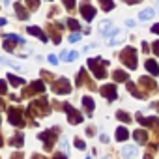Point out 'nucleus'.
<instances>
[{
    "mask_svg": "<svg viewBox=\"0 0 159 159\" xmlns=\"http://www.w3.org/2000/svg\"><path fill=\"white\" fill-rule=\"evenodd\" d=\"M52 159H67V157H66L64 153H60V152H56V153L52 155Z\"/></svg>",
    "mask_w": 159,
    "mask_h": 159,
    "instance_id": "nucleus-38",
    "label": "nucleus"
},
{
    "mask_svg": "<svg viewBox=\"0 0 159 159\" xmlns=\"http://www.w3.org/2000/svg\"><path fill=\"white\" fill-rule=\"evenodd\" d=\"M51 112V107H49V101L45 98H41L39 101H32L30 107H28V116L36 118V116H45Z\"/></svg>",
    "mask_w": 159,
    "mask_h": 159,
    "instance_id": "nucleus-2",
    "label": "nucleus"
},
{
    "mask_svg": "<svg viewBox=\"0 0 159 159\" xmlns=\"http://www.w3.org/2000/svg\"><path fill=\"white\" fill-rule=\"evenodd\" d=\"M153 15H155V10L148 8V10H142V11L139 13V19H140V21H148V19H152Z\"/></svg>",
    "mask_w": 159,
    "mask_h": 159,
    "instance_id": "nucleus-20",
    "label": "nucleus"
},
{
    "mask_svg": "<svg viewBox=\"0 0 159 159\" xmlns=\"http://www.w3.org/2000/svg\"><path fill=\"white\" fill-rule=\"evenodd\" d=\"M129 139V131L125 127H118L116 129V140H127Z\"/></svg>",
    "mask_w": 159,
    "mask_h": 159,
    "instance_id": "nucleus-21",
    "label": "nucleus"
},
{
    "mask_svg": "<svg viewBox=\"0 0 159 159\" xmlns=\"http://www.w3.org/2000/svg\"><path fill=\"white\" fill-rule=\"evenodd\" d=\"M8 81H10L13 86H21V84H25V79H21V77H15L13 73H8Z\"/></svg>",
    "mask_w": 159,
    "mask_h": 159,
    "instance_id": "nucleus-23",
    "label": "nucleus"
},
{
    "mask_svg": "<svg viewBox=\"0 0 159 159\" xmlns=\"http://www.w3.org/2000/svg\"><path fill=\"white\" fill-rule=\"evenodd\" d=\"M15 11H17V17H19V19H23V21L30 17V15H28V11H26L21 4H15Z\"/></svg>",
    "mask_w": 159,
    "mask_h": 159,
    "instance_id": "nucleus-24",
    "label": "nucleus"
},
{
    "mask_svg": "<svg viewBox=\"0 0 159 159\" xmlns=\"http://www.w3.org/2000/svg\"><path fill=\"white\" fill-rule=\"evenodd\" d=\"M79 39H81V34H79V32H75V34L69 36V41H71V43H75V41H79Z\"/></svg>",
    "mask_w": 159,
    "mask_h": 159,
    "instance_id": "nucleus-35",
    "label": "nucleus"
},
{
    "mask_svg": "<svg viewBox=\"0 0 159 159\" xmlns=\"http://www.w3.org/2000/svg\"><path fill=\"white\" fill-rule=\"evenodd\" d=\"M62 109L67 112V120H69V124H81L83 122V114L81 112H79V111H75L69 103H62Z\"/></svg>",
    "mask_w": 159,
    "mask_h": 159,
    "instance_id": "nucleus-7",
    "label": "nucleus"
},
{
    "mask_svg": "<svg viewBox=\"0 0 159 159\" xmlns=\"http://www.w3.org/2000/svg\"><path fill=\"white\" fill-rule=\"evenodd\" d=\"M0 111H4V101H0Z\"/></svg>",
    "mask_w": 159,
    "mask_h": 159,
    "instance_id": "nucleus-47",
    "label": "nucleus"
},
{
    "mask_svg": "<svg viewBox=\"0 0 159 159\" xmlns=\"http://www.w3.org/2000/svg\"><path fill=\"white\" fill-rule=\"evenodd\" d=\"M26 30H28V34H30V36H36V38H39V39H41L43 43L47 41V36H45V34L41 32V28H39V26H28Z\"/></svg>",
    "mask_w": 159,
    "mask_h": 159,
    "instance_id": "nucleus-16",
    "label": "nucleus"
},
{
    "mask_svg": "<svg viewBox=\"0 0 159 159\" xmlns=\"http://www.w3.org/2000/svg\"><path fill=\"white\" fill-rule=\"evenodd\" d=\"M10 144H11V146H17V148H23V144H25L23 135H19V133H17V137H13V139L10 140Z\"/></svg>",
    "mask_w": 159,
    "mask_h": 159,
    "instance_id": "nucleus-26",
    "label": "nucleus"
},
{
    "mask_svg": "<svg viewBox=\"0 0 159 159\" xmlns=\"http://www.w3.org/2000/svg\"><path fill=\"white\" fill-rule=\"evenodd\" d=\"M45 92V84H43V81H34L25 92H23V98H30V96H34V94H43Z\"/></svg>",
    "mask_w": 159,
    "mask_h": 159,
    "instance_id": "nucleus-8",
    "label": "nucleus"
},
{
    "mask_svg": "<svg viewBox=\"0 0 159 159\" xmlns=\"http://www.w3.org/2000/svg\"><path fill=\"white\" fill-rule=\"evenodd\" d=\"M116 118H118V120H122V122H125V124H129V122L133 120V118H131V114H127L125 111H118V112H116Z\"/></svg>",
    "mask_w": 159,
    "mask_h": 159,
    "instance_id": "nucleus-25",
    "label": "nucleus"
},
{
    "mask_svg": "<svg viewBox=\"0 0 159 159\" xmlns=\"http://www.w3.org/2000/svg\"><path fill=\"white\" fill-rule=\"evenodd\" d=\"M84 83H86L90 88H94V84H92L90 81H86V69H81V71H79V75H77V83H75V84H77V86H83Z\"/></svg>",
    "mask_w": 159,
    "mask_h": 159,
    "instance_id": "nucleus-14",
    "label": "nucleus"
},
{
    "mask_svg": "<svg viewBox=\"0 0 159 159\" xmlns=\"http://www.w3.org/2000/svg\"><path fill=\"white\" fill-rule=\"evenodd\" d=\"M125 83H127V90H129V94H131V96H135V98H139V99H144V98H146V94L139 92V88H137V86H135V84L129 81V79H127Z\"/></svg>",
    "mask_w": 159,
    "mask_h": 159,
    "instance_id": "nucleus-15",
    "label": "nucleus"
},
{
    "mask_svg": "<svg viewBox=\"0 0 159 159\" xmlns=\"http://www.w3.org/2000/svg\"><path fill=\"white\" fill-rule=\"evenodd\" d=\"M83 105H84V111H86V114H88V116H92V112H94V107H96L94 99H92L90 96H84V98H83Z\"/></svg>",
    "mask_w": 159,
    "mask_h": 159,
    "instance_id": "nucleus-13",
    "label": "nucleus"
},
{
    "mask_svg": "<svg viewBox=\"0 0 159 159\" xmlns=\"http://www.w3.org/2000/svg\"><path fill=\"white\" fill-rule=\"evenodd\" d=\"M99 92H101V96L107 98L109 101H114V99L118 98V92H116V86H114V84H103V86L99 88Z\"/></svg>",
    "mask_w": 159,
    "mask_h": 159,
    "instance_id": "nucleus-9",
    "label": "nucleus"
},
{
    "mask_svg": "<svg viewBox=\"0 0 159 159\" xmlns=\"http://www.w3.org/2000/svg\"><path fill=\"white\" fill-rule=\"evenodd\" d=\"M120 60L129 67V69H137V51L133 47H125L122 52H120Z\"/></svg>",
    "mask_w": 159,
    "mask_h": 159,
    "instance_id": "nucleus-3",
    "label": "nucleus"
},
{
    "mask_svg": "<svg viewBox=\"0 0 159 159\" xmlns=\"http://www.w3.org/2000/svg\"><path fill=\"white\" fill-rule=\"evenodd\" d=\"M125 2H127V4H139L140 0H125Z\"/></svg>",
    "mask_w": 159,
    "mask_h": 159,
    "instance_id": "nucleus-45",
    "label": "nucleus"
},
{
    "mask_svg": "<svg viewBox=\"0 0 159 159\" xmlns=\"http://www.w3.org/2000/svg\"><path fill=\"white\" fill-rule=\"evenodd\" d=\"M32 159H47V157H43L41 153H34V155H32Z\"/></svg>",
    "mask_w": 159,
    "mask_h": 159,
    "instance_id": "nucleus-43",
    "label": "nucleus"
},
{
    "mask_svg": "<svg viewBox=\"0 0 159 159\" xmlns=\"http://www.w3.org/2000/svg\"><path fill=\"white\" fill-rule=\"evenodd\" d=\"M47 60H49V62H51L52 66H56V64H58V58H56L54 54H49V56H47Z\"/></svg>",
    "mask_w": 159,
    "mask_h": 159,
    "instance_id": "nucleus-37",
    "label": "nucleus"
},
{
    "mask_svg": "<svg viewBox=\"0 0 159 159\" xmlns=\"http://www.w3.org/2000/svg\"><path fill=\"white\" fill-rule=\"evenodd\" d=\"M133 139H135L139 144H146V142H148V133H146L144 129H137V131L133 133Z\"/></svg>",
    "mask_w": 159,
    "mask_h": 159,
    "instance_id": "nucleus-17",
    "label": "nucleus"
},
{
    "mask_svg": "<svg viewBox=\"0 0 159 159\" xmlns=\"http://www.w3.org/2000/svg\"><path fill=\"white\" fill-rule=\"evenodd\" d=\"M112 79H114L116 83H125L129 77H127V73H125V71H122V69H116V71L112 73Z\"/></svg>",
    "mask_w": 159,
    "mask_h": 159,
    "instance_id": "nucleus-19",
    "label": "nucleus"
},
{
    "mask_svg": "<svg viewBox=\"0 0 159 159\" xmlns=\"http://www.w3.org/2000/svg\"><path fill=\"white\" fill-rule=\"evenodd\" d=\"M26 2H28V8L30 10H38L39 8V0H26Z\"/></svg>",
    "mask_w": 159,
    "mask_h": 159,
    "instance_id": "nucleus-30",
    "label": "nucleus"
},
{
    "mask_svg": "<svg viewBox=\"0 0 159 159\" xmlns=\"http://www.w3.org/2000/svg\"><path fill=\"white\" fill-rule=\"evenodd\" d=\"M75 146H77L79 150H84V148H86V144H84L83 139H75Z\"/></svg>",
    "mask_w": 159,
    "mask_h": 159,
    "instance_id": "nucleus-32",
    "label": "nucleus"
},
{
    "mask_svg": "<svg viewBox=\"0 0 159 159\" xmlns=\"http://www.w3.org/2000/svg\"><path fill=\"white\" fill-rule=\"evenodd\" d=\"M0 146H2V137H0Z\"/></svg>",
    "mask_w": 159,
    "mask_h": 159,
    "instance_id": "nucleus-48",
    "label": "nucleus"
},
{
    "mask_svg": "<svg viewBox=\"0 0 159 159\" xmlns=\"http://www.w3.org/2000/svg\"><path fill=\"white\" fill-rule=\"evenodd\" d=\"M99 4H101V8H103L105 11L114 10V2H112V0H99Z\"/></svg>",
    "mask_w": 159,
    "mask_h": 159,
    "instance_id": "nucleus-27",
    "label": "nucleus"
},
{
    "mask_svg": "<svg viewBox=\"0 0 159 159\" xmlns=\"http://www.w3.org/2000/svg\"><path fill=\"white\" fill-rule=\"evenodd\" d=\"M0 60H2L4 64H10V66H13V67H19V64H17V62L10 60V58H6V56H0Z\"/></svg>",
    "mask_w": 159,
    "mask_h": 159,
    "instance_id": "nucleus-31",
    "label": "nucleus"
},
{
    "mask_svg": "<svg viewBox=\"0 0 159 159\" xmlns=\"http://www.w3.org/2000/svg\"><path fill=\"white\" fill-rule=\"evenodd\" d=\"M150 107H152V109H153V111H157V112H159V101H155V103H152V105H150Z\"/></svg>",
    "mask_w": 159,
    "mask_h": 159,
    "instance_id": "nucleus-41",
    "label": "nucleus"
},
{
    "mask_svg": "<svg viewBox=\"0 0 159 159\" xmlns=\"http://www.w3.org/2000/svg\"><path fill=\"white\" fill-rule=\"evenodd\" d=\"M67 26H69L71 30H81V25H79L75 19H67Z\"/></svg>",
    "mask_w": 159,
    "mask_h": 159,
    "instance_id": "nucleus-28",
    "label": "nucleus"
},
{
    "mask_svg": "<svg viewBox=\"0 0 159 159\" xmlns=\"http://www.w3.org/2000/svg\"><path fill=\"white\" fill-rule=\"evenodd\" d=\"M52 92H54V94H60V96L69 94V92H71V84H69V81H67L66 77L56 79V81L52 83Z\"/></svg>",
    "mask_w": 159,
    "mask_h": 159,
    "instance_id": "nucleus-5",
    "label": "nucleus"
},
{
    "mask_svg": "<svg viewBox=\"0 0 159 159\" xmlns=\"http://www.w3.org/2000/svg\"><path fill=\"white\" fill-rule=\"evenodd\" d=\"M60 58H62V60H67V51H62V52H60Z\"/></svg>",
    "mask_w": 159,
    "mask_h": 159,
    "instance_id": "nucleus-42",
    "label": "nucleus"
},
{
    "mask_svg": "<svg viewBox=\"0 0 159 159\" xmlns=\"http://www.w3.org/2000/svg\"><path fill=\"white\" fill-rule=\"evenodd\" d=\"M144 159H152V153H150V152H148V153H146V155H144Z\"/></svg>",
    "mask_w": 159,
    "mask_h": 159,
    "instance_id": "nucleus-46",
    "label": "nucleus"
},
{
    "mask_svg": "<svg viewBox=\"0 0 159 159\" xmlns=\"http://www.w3.org/2000/svg\"><path fill=\"white\" fill-rule=\"evenodd\" d=\"M137 122H139L140 125H148V127H152V129H159V118H157V116L144 118V116L139 112V114H137Z\"/></svg>",
    "mask_w": 159,
    "mask_h": 159,
    "instance_id": "nucleus-10",
    "label": "nucleus"
},
{
    "mask_svg": "<svg viewBox=\"0 0 159 159\" xmlns=\"http://www.w3.org/2000/svg\"><path fill=\"white\" fill-rule=\"evenodd\" d=\"M56 131L58 129H49V131H43L38 135V139L45 144V150H52V146L56 142Z\"/></svg>",
    "mask_w": 159,
    "mask_h": 159,
    "instance_id": "nucleus-6",
    "label": "nucleus"
},
{
    "mask_svg": "<svg viewBox=\"0 0 159 159\" xmlns=\"http://www.w3.org/2000/svg\"><path fill=\"white\" fill-rule=\"evenodd\" d=\"M107 66H109V60H103V58H90L88 60V67L92 69L96 79H105L107 77V69H105Z\"/></svg>",
    "mask_w": 159,
    "mask_h": 159,
    "instance_id": "nucleus-1",
    "label": "nucleus"
},
{
    "mask_svg": "<svg viewBox=\"0 0 159 159\" xmlns=\"http://www.w3.org/2000/svg\"><path fill=\"white\" fill-rule=\"evenodd\" d=\"M122 155H124L125 159H133V157L137 155V150H135L133 146H125V148L122 150Z\"/></svg>",
    "mask_w": 159,
    "mask_h": 159,
    "instance_id": "nucleus-22",
    "label": "nucleus"
},
{
    "mask_svg": "<svg viewBox=\"0 0 159 159\" xmlns=\"http://www.w3.org/2000/svg\"><path fill=\"white\" fill-rule=\"evenodd\" d=\"M23 157H25V155H23L21 152H17V153H13V155H11V159H23Z\"/></svg>",
    "mask_w": 159,
    "mask_h": 159,
    "instance_id": "nucleus-39",
    "label": "nucleus"
},
{
    "mask_svg": "<svg viewBox=\"0 0 159 159\" xmlns=\"http://www.w3.org/2000/svg\"><path fill=\"white\" fill-rule=\"evenodd\" d=\"M8 120H10V124L15 125V127H25V116H23V111L17 109V107H11V109L8 111Z\"/></svg>",
    "mask_w": 159,
    "mask_h": 159,
    "instance_id": "nucleus-4",
    "label": "nucleus"
},
{
    "mask_svg": "<svg viewBox=\"0 0 159 159\" xmlns=\"http://www.w3.org/2000/svg\"><path fill=\"white\" fill-rule=\"evenodd\" d=\"M152 32H153V34H159V23H155V25L152 26Z\"/></svg>",
    "mask_w": 159,
    "mask_h": 159,
    "instance_id": "nucleus-40",
    "label": "nucleus"
},
{
    "mask_svg": "<svg viewBox=\"0 0 159 159\" xmlns=\"http://www.w3.org/2000/svg\"><path fill=\"white\" fill-rule=\"evenodd\" d=\"M152 49H153V52H155V56H159V39L152 43Z\"/></svg>",
    "mask_w": 159,
    "mask_h": 159,
    "instance_id": "nucleus-36",
    "label": "nucleus"
},
{
    "mask_svg": "<svg viewBox=\"0 0 159 159\" xmlns=\"http://www.w3.org/2000/svg\"><path fill=\"white\" fill-rule=\"evenodd\" d=\"M8 92V83L4 81V79H0V96H4Z\"/></svg>",
    "mask_w": 159,
    "mask_h": 159,
    "instance_id": "nucleus-29",
    "label": "nucleus"
},
{
    "mask_svg": "<svg viewBox=\"0 0 159 159\" xmlns=\"http://www.w3.org/2000/svg\"><path fill=\"white\" fill-rule=\"evenodd\" d=\"M81 15L86 19V21H92L96 17V8L90 4V2H83L81 4Z\"/></svg>",
    "mask_w": 159,
    "mask_h": 159,
    "instance_id": "nucleus-11",
    "label": "nucleus"
},
{
    "mask_svg": "<svg viewBox=\"0 0 159 159\" xmlns=\"http://www.w3.org/2000/svg\"><path fill=\"white\" fill-rule=\"evenodd\" d=\"M77 56H79V52L77 51H71V52H67V60L66 62H73V60H77Z\"/></svg>",
    "mask_w": 159,
    "mask_h": 159,
    "instance_id": "nucleus-33",
    "label": "nucleus"
},
{
    "mask_svg": "<svg viewBox=\"0 0 159 159\" xmlns=\"http://www.w3.org/2000/svg\"><path fill=\"white\" fill-rule=\"evenodd\" d=\"M144 66H146V69H148L153 77H157V75H159V66H157V62H155V60H146V64H144Z\"/></svg>",
    "mask_w": 159,
    "mask_h": 159,
    "instance_id": "nucleus-18",
    "label": "nucleus"
},
{
    "mask_svg": "<svg viewBox=\"0 0 159 159\" xmlns=\"http://www.w3.org/2000/svg\"><path fill=\"white\" fill-rule=\"evenodd\" d=\"M64 6H66L69 11H71V10L75 8V0H64Z\"/></svg>",
    "mask_w": 159,
    "mask_h": 159,
    "instance_id": "nucleus-34",
    "label": "nucleus"
},
{
    "mask_svg": "<svg viewBox=\"0 0 159 159\" xmlns=\"http://www.w3.org/2000/svg\"><path fill=\"white\" fill-rule=\"evenodd\" d=\"M148 49H150V47H148V43L144 41V43H142V51H144V52H148Z\"/></svg>",
    "mask_w": 159,
    "mask_h": 159,
    "instance_id": "nucleus-44",
    "label": "nucleus"
},
{
    "mask_svg": "<svg viewBox=\"0 0 159 159\" xmlns=\"http://www.w3.org/2000/svg\"><path fill=\"white\" fill-rule=\"evenodd\" d=\"M144 88H146V92H150V94H153L155 90H157V84H155V81L153 79H148V77H140V81H139Z\"/></svg>",
    "mask_w": 159,
    "mask_h": 159,
    "instance_id": "nucleus-12",
    "label": "nucleus"
}]
</instances>
